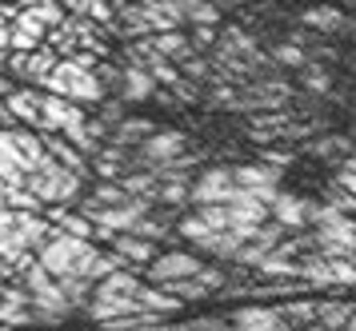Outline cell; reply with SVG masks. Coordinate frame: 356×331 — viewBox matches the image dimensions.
I'll list each match as a JSON object with an SVG mask.
<instances>
[{"instance_id": "6da1fadb", "label": "cell", "mask_w": 356, "mask_h": 331, "mask_svg": "<svg viewBox=\"0 0 356 331\" xmlns=\"http://www.w3.org/2000/svg\"><path fill=\"white\" fill-rule=\"evenodd\" d=\"M92 255H97V248H92L88 239L68 236L60 228H52V236L40 244V264H44L52 275H72V280H84V284H92V280H88Z\"/></svg>"}, {"instance_id": "7a4b0ae2", "label": "cell", "mask_w": 356, "mask_h": 331, "mask_svg": "<svg viewBox=\"0 0 356 331\" xmlns=\"http://www.w3.org/2000/svg\"><path fill=\"white\" fill-rule=\"evenodd\" d=\"M20 275H24V291H29V300H33V319L36 323H60V319H68L72 300L65 296L60 280H56L40 260L29 264Z\"/></svg>"}, {"instance_id": "3957f363", "label": "cell", "mask_w": 356, "mask_h": 331, "mask_svg": "<svg viewBox=\"0 0 356 331\" xmlns=\"http://www.w3.org/2000/svg\"><path fill=\"white\" fill-rule=\"evenodd\" d=\"M24 184L40 196V204H72L81 196V172H72L68 164L44 156L33 172L24 176Z\"/></svg>"}, {"instance_id": "277c9868", "label": "cell", "mask_w": 356, "mask_h": 331, "mask_svg": "<svg viewBox=\"0 0 356 331\" xmlns=\"http://www.w3.org/2000/svg\"><path fill=\"white\" fill-rule=\"evenodd\" d=\"M40 84L56 96L76 100V104H100V100H104V84L97 80V72H92V68H81V64H72V60H56L52 72L40 80Z\"/></svg>"}, {"instance_id": "5b68a950", "label": "cell", "mask_w": 356, "mask_h": 331, "mask_svg": "<svg viewBox=\"0 0 356 331\" xmlns=\"http://www.w3.org/2000/svg\"><path fill=\"white\" fill-rule=\"evenodd\" d=\"M232 196H236V176L228 168H204L188 188V200L196 204H228Z\"/></svg>"}, {"instance_id": "8992f818", "label": "cell", "mask_w": 356, "mask_h": 331, "mask_svg": "<svg viewBox=\"0 0 356 331\" xmlns=\"http://www.w3.org/2000/svg\"><path fill=\"white\" fill-rule=\"evenodd\" d=\"M0 148L24 168V176L49 156V152H44V140H40L36 132H24V128H0Z\"/></svg>"}, {"instance_id": "52a82bcc", "label": "cell", "mask_w": 356, "mask_h": 331, "mask_svg": "<svg viewBox=\"0 0 356 331\" xmlns=\"http://www.w3.org/2000/svg\"><path fill=\"white\" fill-rule=\"evenodd\" d=\"M264 220H268V204H264L260 196H252V192L236 188V196L228 200V228H236V232L248 239V232Z\"/></svg>"}, {"instance_id": "ba28073f", "label": "cell", "mask_w": 356, "mask_h": 331, "mask_svg": "<svg viewBox=\"0 0 356 331\" xmlns=\"http://www.w3.org/2000/svg\"><path fill=\"white\" fill-rule=\"evenodd\" d=\"M136 148H140V160L156 168V164H172L177 156H184L188 152V136L184 132H148Z\"/></svg>"}, {"instance_id": "9c48e42d", "label": "cell", "mask_w": 356, "mask_h": 331, "mask_svg": "<svg viewBox=\"0 0 356 331\" xmlns=\"http://www.w3.org/2000/svg\"><path fill=\"white\" fill-rule=\"evenodd\" d=\"M232 176H236V188L260 196L264 204H273L280 192V168L273 164H244V168H232Z\"/></svg>"}, {"instance_id": "30bf717a", "label": "cell", "mask_w": 356, "mask_h": 331, "mask_svg": "<svg viewBox=\"0 0 356 331\" xmlns=\"http://www.w3.org/2000/svg\"><path fill=\"white\" fill-rule=\"evenodd\" d=\"M200 271V255L193 252H164L148 264V284H168V280H184Z\"/></svg>"}, {"instance_id": "8fae6325", "label": "cell", "mask_w": 356, "mask_h": 331, "mask_svg": "<svg viewBox=\"0 0 356 331\" xmlns=\"http://www.w3.org/2000/svg\"><path fill=\"white\" fill-rule=\"evenodd\" d=\"M56 60H60L56 48H33V52H13V56H4V64H8L17 76L33 80V84H40V80L49 76Z\"/></svg>"}, {"instance_id": "7c38bea8", "label": "cell", "mask_w": 356, "mask_h": 331, "mask_svg": "<svg viewBox=\"0 0 356 331\" xmlns=\"http://www.w3.org/2000/svg\"><path fill=\"white\" fill-rule=\"evenodd\" d=\"M33 319V300L24 287H0V328H29Z\"/></svg>"}, {"instance_id": "4fadbf2b", "label": "cell", "mask_w": 356, "mask_h": 331, "mask_svg": "<svg viewBox=\"0 0 356 331\" xmlns=\"http://www.w3.org/2000/svg\"><path fill=\"white\" fill-rule=\"evenodd\" d=\"M113 252L129 264V268H148L152 260H156V244L145 236H136V232H113Z\"/></svg>"}, {"instance_id": "5bb4252c", "label": "cell", "mask_w": 356, "mask_h": 331, "mask_svg": "<svg viewBox=\"0 0 356 331\" xmlns=\"http://www.w3.org/2000/svg\"><path fill=\"white\" fill-rule=\"evenodd\" d=\"M4 108L13 112V120L36 128V132H44V116H40V92H36V88H17V92H8V96H4Z\"/></svg>"}, {"instance_id": "9a60e30c", "label": "cell", "mask_w": 356, "mask_h": 331, "mask_svg": "<svg viewBox=\"0 0 356 331\" xmlns=\"http://www.w3.org/2000/svg\"><path fill=\"white\" fill-rule=\"evenodd\" d=\"M232 331H289V323L276 307H236Z\"/></svg>"}, {"instance_id": "2e32d148", "label": "cell", "mask_w": 356, "mask_h": 331, "mask_svg": "<svg viewBox=\"0 0 356 331\" xmlns=\"http://www.w3.org/2000/svg\"><path fill=\"white\" fill-rule=\"evenodd\" d=\"M152 96H156V80H152V72H148L145 64L120 68V100L140 104V100H152Z\"/></svg>"}, {"instance_id": "e0dca14e", "label": "cell", "mask_w": 356, "mask_h": 331, "mask_svg": "<svg viewBox=\"0 0 356 331\" xmlns=\"http://www.w3.org/2000/svg\"><path fill=\"white\" fill-rule=\"evenodd\" d=\"M268 216L284 228H305L308 223V200L305 196H289V192H276V200L268 204Z\"/></svg>"}, {"instance_id": "ac0fdd59", "label": "cell", "mask_w": 356, "mask_h": 331, "mask_svg": "<svg viewBox=\"0 0 356 331\" xmlns=\"http://www.w3.org/2000/svg\"><path fill=\"white\" fill-rule=\"evenodd\" d=\"M44 216H49L52 228H60V232H68V236H84L92 239V220L84 216V212H68V204H44Z\"/></svg>"}, {"instance_id": "d6986e66", "label": "cell", "mask_w": 356, "mask_h": 331, "mask_svg": "<svg viewBox=\"0 0 356 331\" xmlns=\"http://www.w3.org/2000/svg\"><path fill=\"white\" fill-rule=\"evenodd\" d=\"M136 303L145 307V312H152V316H177L180 307H184V300L180 296H172V291H164L161 284H140V291H136Z\"/></svg>"}, {"instance_id": "ffe728a7", "label": "cell", "mask_w": 356, "mask_h": 331, "mask_svg": "<svg viewBox=\"0 0 356 331\" xmlns=\"http://www.w3.org/2000/svg\"><path fill=\"white\" fill-rule=\"evenodd\" d=\"M140 40H145L148 52H156V56H164V60H180V56H188V52H193V44L180 36V28L148 32V36H140Z\"/></svg>"}, {"instance_id": "44dd1931", "label": "cell", "mask_w": 356, "mask_h": 331, "mask_svg": "<svg viewBox=\"0 0 356 331\" xmlns=\"http://www.w3.org/2000/svg\"><path fill=\"white\" fill-rule=\"evenodd\" d=\"M305 287H321V291H332L337 287V280H332V260L328 255H308V260H300V275H296Z\"/></svg>"}, {"instance_id": "7402d4cb", "label": "cell", "mask_w": 356, "mask_h": 331, "mask_svg": "<svg viewBox=\"0 0 356 331\" xmlns=\"http://www.w3.org/2000/svg\"><path fill=\"white\" fill-rule=\"evenodd\" d=\"M44 152H49L52 160L68 164L72 172H81V176L88 172V164H84V152L76 148V144H68L65 136H60V132H49V136H44Z\"/></svg>"}, {"instance_id": "603a6c76", "label": "cell", "mask_w": 356, "mask_h": 331, "mask_svg": "<svg viewBox=\"0 0 356 331\" xmlns=\"http://www.w3.org/2000/svg\"><path fill=\"white\" fill-rule=\"evenodd\" d=\"M13 212H17L20 236L29 239L33 248H40V244L52 236V223H49V216H44V212H20V207H13Z\"/></svg>"}, {"instance_id": "cb8c5ba5", "label": "cell", "mask_w": 356, "mask_h": 331, "mask_svg": "<svg viewBox=\"0 0 356 331\" xmlns=\"http://www.w3.org/2000/svg\"><path fill=\"white\" fill-rule=\"evenodd\" d=\"M353 312H356V303H348V300H321L316 303V323L328 331H340L353 319Z\"/></svg>"}, {"instance_id": "d4e9b609", "label": "cell", "mask_w": 356, "mask_h": 331, "mask_svg": "<svg viewBox=\"0 0 356 331\" xmlns=\"http://www.w3.org/2000/svg\"><path fill=\"white\" fill-rule=\"evenodd\" d=\"M248 136L252 140H273V136H292V124L284 112H273V116H252L248 120Z\"/></svg>"}, {"instance_id": "484cf974", "label": "cell", "mask_w": 356, "mask_h": 331, "mask_svg": "<svg viewBox=\"0 0 356 331\" xmlns=\"http://www.w3.org/2000/svg\"><path fill=\"white\" fill-rule=\"evenodd\" d=\"M257 271L260 275H268V280H296V275H300V264H296L292 255H284V252H276L273 248V252L257 264Z\"/></svg>"}, {"instance_id": "4316f807", "label": "cell", "mask_w": 356, "mask_h": 331, "mask_svg": "<svg viewBox=\"0 0 356 331\" xmlns=\"http://www.w3.org/2000/svg\"><path fill=\"white\" fill-rule=\"evenodd\" d=\"M300 20H305L308 28H316V32H344L348 28V24H344V12H340V8H305V16H300Z\"/></svg>"}, {"instance_id": "83f0119b", "label": "cell", "mask_w": 356, "mask_h": 331, "mask_svg": "<svg viewBox=\"0 0 356 331\" xmlns=\"http://www.w3.org/2000/svg\"><path fill=\"white\" fill-rule=\"evenodd\" d=\"M308 156H316V160H344V156H353V140H348V136H324V140H312V144H308Z\"/></svg>"}, {"instance_id": "f1b7e54d", "label": "cell", "mask_w": 356, "mask_h": 331, "mask_svg": "<svg viewBox=\"0 0 356 331\" xmlns=\"http://www.w3.org/2000/svg\"><path fill=\"white\" fill-rule=\"evenodd\" d=\"M289 328H308V323H316V300H289L276 307Z\"/></svg>"}, {"instance_id": "f546056e", "label": "cell", "mask_w": 356, "mask_h": 331, "mask_svg": "<svg viewBox=\"0 0 356 331\" xmlns=\"http://www.w3.org/2000/svg\"><path fill=\"white\" fill-rule=\"evenodd\" d=\"M116 184L129 192V196H145V200L156 204V172H124Z\"/></svg>"}, {"instance_id": "4dcf8cb0", "label": "cell", "mask_w": 356, "mask_h": 331, "mask_svg": "<svg viewBox=\"0 0 356 331\" xmlns=\"http://www.w3.org/2000/svg\"><path fill=\"white\" fill-rule=\"evenodd\" d=\"M184 8V24H216L220 20V8L212 0H180Z\"/></svg>"}, {"instance_id": "1f68e13d", "label": "cell", "mask_w": 356, "mask_h": 331, "mask_svg": "<svg viewBox=\"0 0 356 331\" xmlns=\"http://www.w3.org/2000/svg\"><path fill=\"white\" fill-rule=\"evenodd\" d=\"M148 132H152V124H148V120H132V116H124V120L116 124L113 140H116V144H140Z\"/></svg>"}, {"instance_id": "d6a6232c", "label": "cell", "mask_w": 356, "mask_h": 331, "mask_svg": "<svg viewBox=\"0 0 356 331\" xmlns=\"http://www.w3.org/2000/svg\"><path fill=\"white\" fill-rule=\"evenodd\" d=\"M24 8H33V12L40 16V20L49 24V28L65 20V4H60V0H24Z\"/></svg>"}, {"instance_id": "836d02e7", "label": "cell", "mask_w": 356, "mask_h": 331, "mask_svg": "<svg viewBox=\"0 0 356 331\" xmlns=\"http://www.w3.org/2000/svg\"><path fill=\"white\" fill-rule=\"evenodd\" d=\"M273 64H280V68H305V52H300V44H276Z\"/></svg>"}, {"instance_id": "e575fe53", "label": "cell", "mask_w": 356, "mask_h": 331, "mask_svg": "<svg viewBox=\"0 0 356 331\" xmlns=\"http://www.w3.org/2000/svg\"><path fill=\"white\" fill-rule=\"evenodd\" d=\"M120 200H129V192L120 188L116 180H108V184H97V192H92V204H120Z\"/></svg>"}, {"instance_id": "d590c367", "label": "cell", "mask_w": 356, "mask_h": 331, "mask_svg": "<svg viewBox=\"0 0 356 331\" xmlns=\"http://www.w3.org/2000/svg\"><path fill=\"white\" fill-rule=\"evenodd\" d=\"M200 220L216 228V232H225L228 228V204H200Z\"/></svg>"}, {"instance_id": "8d00e7d4", "label": "cell", "mask_w": 356, "mask_h": 331, "mask_svg": "<svg viewBox=\"0 0 356 331\" xmlns=\"http://www.w3.org/2000/svg\"><path fill=\"white\" fill-rule=\"evenodd\" d=\"M305 88L312 96H324V92H332V76L324 72V68H308L305 72Z\"/></svg>"}, {"instance_id": "74e56055", "label": "cell", "mask_w": 356, "mask_h": 331, "mask_svg": "<svg viewBox=\"0 0 356 331\" xmlns=\"http://www.w3.org/2000/svg\"><path fill=\"white\" fill-rule=\"evenodd\" d=\"M196 280H200V284L209 287V296H212V291H220V287H225V280H228V275H225L220 268H216V264H200V271H196Z\"/></svg>"}, {"instance_id": "f35d334b", "label": "cell", "mask_w": 356, "mask_h": 331, "mask_svg": "<svg viewBox=\"0 0 356 331\" xmlns=\"http://www.w3.org/2000/svg\"><path fill=\"white\" fill-rule=\"evenodd\" d=\"M0 180H4V184H24V168H20L4 148H0Z\"/></svg>"}, {"instance_id": "ab89813d", "label": "cell", "mask_w": 356, "mask_h": 331, "mask_svg": "<svg viewBox=\"0 0 356 331\" xmlns=\"http://www.w3.org/2000/svg\"><path fill=\"white\" fill-rule=\"evenodd\" d=\"M324 204L340 207V212H356V196H353V192H344L340 184H332V188H328V200H324Z\"/></svg>"}, {"instance_id": "60d3db41", "label": "cell", "mask_w": 356, "mask_h": 331, "mask_svg": "<svg viewBox=\"0 0 356 331\" xmlns=\"http://www.w3.org/2000/svg\"><path fill=\"white\" fill-rule=\"evenodd\" d=\"M97 80L104 84V92H108V88H116V92H120V68H108V64H97Z\"/></svg>"}, {"instance_id": "b9f144b4", "label": "cell", "mask_w": 356, "mask_h": 331, "mask_svg": "<svg viewBox=\"0 0 356 331\" xmlns=\"http://www.w3.org/2000/svg\"><path fill=\"white\" fill-rule=\"evenodd\" d=\"M216 24H196V32H193V44H200V48H209V44H216Z\"/></svg>"}, {"instance_id": "7bdbcfd3", "label": "cell", "mask_w": 356, "mask_h": 331, "mask_svg": "<svg viewBox=\"0 0 356 331\" xmlns=\"http://www.w3.org/2000/svg\"><path fill=\"white\" fill-rule=\"evenodd\" d=\"M260 160H264V164H273V168H284V164L292 160V152H276V148H264V152H260Z\"/></svg>"}, {"instance_id": "ee69618b", "label": "cell", "mask_w": 356, "mask_h": 331, "mask_svg": "<svg viewBox=\"0 0 356 331\" xmlns=\"http://www.w3.org/2000/svg\"><path fill=\"white\" fill-rule=\"evenodd\" d=\"M180 64H184V76H209V68H204V60H193V56H180Z\"/></svg>"}, {"instance_id": "f6af8a7d", "label": "cell", "mask_w": 356, "mask_h": 331, "mask_svg": "<svg viewBox=\"0 0 356 331\" xmlns=\"http://www.w3.org/2000/svg\"><path fill=\"white\" fill-rule=\"evenodd\" d=\"M120 120H124V116H120V104H108V108H104V124H120Z\"/></svg>"}, {"instance_id": "bcb514c9", "label": "cell", "mask_w": 356, "mask_h": 331, "mask_svg": "<svg viewBox=\"0 0 356 331\" xmlns=\"http://www.w3.org/2000/svg\"><path fill=\"white\" fill-rule=\"evenodd\" d=\"M13 48V40H8V24H0V52H8Z\"/></svg>"}, {"instance_id": "7dc6e473", "label": "cell", "mask_w": 356, "mask_h": 331, "mask_svg": "<svg viewBox=\"0 0 356 331\" xmlns=\"http://www.w3.org/2000/svg\"><path fill=\"white\" fill-rule=\"evenodd\" d=\"M132 331H168V328H164L161 319H156V323H140V328H132Z\"/></svg>"}, {"instance_id": "c3c4849f", "label": "cell", "mask_w": 356, "mask_h": 331, "mask_svg": "<svg viewBox=\"0 0 356 331\" xmlns=\"http://www.w3.org/2000/svg\"><path fill=\"white\" fill-rule=\"evenodd\" d=\"M344 331H356V312H353V319H348V323H344Z\"/></svg>"}, {"instance_id": "681fc988", "label": "cell", "mask_w": 356, "mask_h": 331, "mask_svg": "<svg viewBox=\"0 0 356 331\" xmlns=\"http://www.w3.org/2000/svg\"><path fill=\"white\" fill-rule=\"evenodd\" d=\"M108 4H113V8H124V4H132V0H108Z\"/></svg>"}, {"instance_id": "f907efd6", "label": "cell", "mask_w": 356, "mask_h": 331, "mask_svg": "<svg viewBox=\"0 0 356 331\" xmlns=\"http://www.w3.org/2000/svg\"><path fill=\"white\" fill-rule=\"evenodd\" d=\"M212 4H216V8H220V4H241V0H212Z\"/></svg>"}, {"instance_id": "816d5d0a", "label": "cell", "mask_w": 356, "mask_h": 331, "mask_svg": "<svg viewBox=\"0 0 356 331\" xmlns=\"http://www.w3.org/2000/svg\"><path fill=\"white\" fill-rule=\"evenodd\" d=\"M0 204H4V180H0Z\"/></svg>"}, {"instance_id": "f5cc1de1", "label": "cell", "mask_w": 356, "mask_h": 331, "mask_svg": "<svg viewBox=\"0 0 356 331\" xmlns=\"http://www.w3.org/2000/svg\"><path fill=\"white\" fill-rule=\"evenodd\" d=\"M4 56H8V52H0V68H4Z\"/></svg>"}, {"instance_id": "db71d44e", "label": "cell", "mask_w": 356, "mask_h": 331, "mask_svg": "<svg viewBox=\"0 0 356 331\" xmlns=\"http://www.w3.org/2000/svg\"><path fill=\"white\" fill-rule=\"evenodd\" d=\"M353 268H356V255H353Z\"/></svg>"}, {"instance_id": "11a10c76", "label": "cell", "mask_w": 356, "mask_h": 331, "mask_svg": "<svg viewBox=\"0 0 356 331\" xmlns=\"http://www.w3.org/2000/svg\"><path fill=\"white\" fill-rule=\"evenodd\" d=\"M353 248H356V239H353Z\"/></svg>"}]
</instances>
